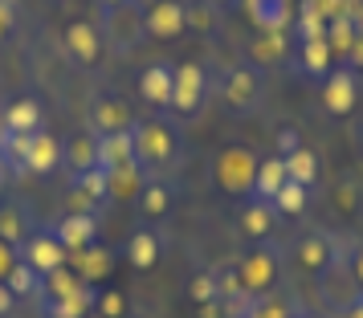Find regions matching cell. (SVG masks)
<instances>
[{
  "label": "cell",
  "mask_w": 363,
  "mask_h": 318,
  "mask_svg": "<svg viewBox=\"0 0 363 318\" xmlns=\"http://www.w3.org/2000/svg\"><path fill=\"white\" fill-rule=\"evenodd\" d=\"M347 69H363V33L355 37V45H351V50H347Z\"/></svg>",
  "instance_id": "f35d334b"
},
{
  "label": "cell",
  "mask_w": 363,
  "mask_h": 318,
  "mask_svg": "<svg viewBox=\"0 0 363 318\" xmlns=\"http://www.w3.org/2000/svg\"><path fill=\"white\" fill-rule=\"evenodd\" d=\"M135 196H139L143 217H164L167 208H172V200H176V192H172V184H167V180H143Z\"/></svg>",
  "instance_id": "cb8c5ba5"
},
{
  "label": "cell",
  "mask_w": 363,
  "mask_h": 318,
  "mask_svg": "<svg viewBox=\"0 0 363 318\" xmlns=\"http://www.w3.org/2000/svg\"><path fill=\"white\" fill-rule=\"evenodd\" d=\"M0 188H4V164H0Z\"/></svg>",
  "instance_id": "bcb514c9"
},
{
  "label": "cell",
  "mask_w": 363,
  "mask_h": 318,
  "mask_svg": "<svg viewBox=\"0 0 363 318\" xmlns=\"http://www.w3.org/2000/svg\"><path fill=\"white\" fill-rule=\"evenodd\" d=\"M45 123H41V106H37L33 98H21L13 102L9 110H4V131H13V135H33L41 131Z\"/></svg>",
  "instance_id": "603a6c76"
},
{
  "label": "cell",
  "mask_w": 363,
  "mask_h": 318,
  "mask_svg": "<svg viewBox=\"0 0 363 318\" xmlns=\"http://www.w3.org/2000/svg\"><path fill=\"white\" fill-rule=\"evenodd\" d=\"M102 37H106V50L115 53H131L147 29H143V4L139 0H127L118 8H106V25H102Z\"/></svg>",
  "instance_id": "5b68a950"
},
{
  "label": "cell",
  "mask_w": 363,
  "mask_h": 318,
  "mask_svg": "<svg viewBox=\"0 0 363 318\" xmlns=\"http://www.w3.org/2000/svg\"><path fill=\"white\" fill-rule=\"evenodd\" d=\"M9 306H13V294H9V285L0 282V318L9 314Z\"/></svg>",
  "instance_id": "b9f144b4"
},
{
  "label": "cell",
  "mask_w": 363,
  "mask_h": 318,
  "mask_svg": "<svg viewBox=\"0 0 363 318\" xmlns=\"http://www.w3.org/2000/svg\"><path fill=\"white\" fill-rule=\"evenodd\" d=\"M274 220H278V212H274V204L265 200H249L245 208H241V237H249L253 245H262V241H269L274 237Z\"/></svg>",
  "instance_id": "d6986e66"
},
{
  "label": "cell",
  "mask_w": 363,
  "mask_h": 318,
  "mask_svg": "<svg viewBox=\"0 0 363 318\" xmlns=\"http://www.w3.org/2000/svg\"><path fill=\"white\" fill-rule=\"evenodd\" d=\"M306 204H311V188L281 184V192L274 196V212H278V217H302V212H306Z\"/></svg>",
  "instance_id": "1f68e13d"
},
{
  "label": "cell",
  "mask_w": 363,
  "mask_h": 318,
  "mask_svg": "<svg viewBox=\"0 0 363 318\" xmlns=\"http://www.w3.org/2000/svg\"><path fill=\"white\" fill-rule=\"evenodd\" d=\"M278 269H281V253L278 245H257V249H249L237 257V273H241V290H245L249 298H257V294H269L274 282H278Z\"/></svg>",
  "instance_id": "277c9868"
},
{
  "label": "cell",
  "mask_w": 363,
  "mask_h": 318,
  "mask_svg": "<svg viewBox=\"0 0 363 318\" xmlns=\"http://www.w3.org/2000/svg\"><path fill=\"white\" fill-rule=\"evenodd\" d=\"M216 94L220 102L237 110V115H253L265 102V74L253 62H237V66L225 69V78L216 82Z\"/></svg>",
  "instance_id": "7a4b0ae2"
},
{
  "label": "cell",
  "mask_w": 363,
  "mask_h": 318,
  "mask_svg": "<svg viewBox=\"0 0 363 318\" xmlns=\"http://www.w3.org/2000/svg\"><path fill=\"white\" fill-rule=\"evenodd\" d=\"M351 21H355V29L363 33V0H359V8H355V17H351Z\"/></svg>",
  "instance_id": "f6af8a7d"
},
{
  "label": "cell",
  "mask_w": 363,
  "mask_h": 318,
  "mask_svg": "<svg viewBox=\"0 0 363 318\" xmlns=\"http://www.w3.org/2000/svg\"><path fill=\"white\" fill-rule=\"evenodd\" d=\"M184 4V29H192V33H216L220 29V13H216L208 0H180Z\"/></svg>",
  "instance_id": "83f0119b"
},
{
  "label": "cell",
  "mask_w": 363,
  "mask_h": 318,
  "mask_svg": "<svg viewBox=\"0 0 363 318\" xmlns=\"http://www.w3.org/2000/svg\"><path fill=\"white\" fill-rule=\"evenodd\" d=\"M143 29L147 37H180L184 33V4L180 0H151L143 8Z\"/></svg>",
  "instance_id": "8fae6325"
},
{
  "label": "cell",
  "mask_w": 363,
  "mask_h": 318,
  "mask_svg": "<svg viewBox=\"0 0 363 318\" xmlns=\"http://www.w3.org/2000/svg\"><path fill=\"white\" fill-rule=\"evenodd\" d=\"M249 50H253V57L262 66H281L290 57V41H286V33H257Z\"/></svg>",
  "instance_id": "f546056e"
},
{
  "label": "cell",
  "mask_w": 363,
  "mask_h": 318,
  "mask_svg": "<svg viewBox=\"0 0 363 318\" xmlns=\"http://www.w3.org/2000/svg\"><path fill=\"white\" fill-rule=\"evenodd\" d=\"M253 168H257V159H253L249 151L229 147L225 155H220L216 176H220V184H225V188H245V192H249V184H253Z\"/></svg>",
  "instance_id": "44dd1931"
},
{
  "label": "cell",
  "mask_w": 363,
  "mask_h": 318,
  "mask_svg": "<svg viewBox=\"0 0 363 318\" xmlns=\"http://www.w3.org/2000/svg\"><path fill=\"white\" fill-rule=\"evenodd\" d=\"M99 310H102V318H123V298L118 294H106L99 302Z\"/></svg>",
  "instance_id": "74e56055"
},
{
  "label": "cell",
  "mask_w": 363,
  "mask_h": 318,
  "mask_svg": "<svg viewBox=\"0 0 363 318\" xmlns=\"http://www.w3.org/2000/svg\"><path fill=\"white\" fill-rule=\"evenodd\" d=\"M66 257H69V249L53 237V229H37V233L17 249V261H25L29 269H37L41 278H50V273H57V269H66Z\"/></svg>",
  "instance_id": "8992f818"
},
{
  "label": "cell",
  "mask_w": 363,
  "mask_h": 318,
  "mask_svg": "<svg viewBox=\"0 0 363 318\" xmlns=\"http://www.w3.org/2000/svg\"><path fill=\"white\" fill-rule=\"evenodd\" d=\"M347 245H351L347 237H335L327 229H311V233H302L294 241V261L306 273H330L335 266H347V257H351Z\"/></svg>",
  "instance_id": "3957f363"
},
{
  "label": "cell",
  "mask_w": 363,
  "mask_h": 318,
  "mask_svg": "<svg viewBox=\"0 0 363 318\" xmlns=\"http://www.w3.org/2000/svg\"><path fill=\"white\" fill-rule=\"evenodd\" d=\"M298 57H302V74L306 78H327L330 74V45H327V37H314V41H302V50H298Z\"/></svg>",
  "instance_id": "484cf974"
},
{
  "label": "cell",
  "mask_w": 363,
  "mask_h": 318,
  "mask_svg": "<svg viewBox=\"0 0 363 318\" xmlns=\"http://www.w3.org/2000/svg\"><path fill=\"white\" fill-rule=\"evenodd\" d=\"M99 168L111 176L118 168H131L135 164V135L131 131H118V135H99Z\"/></svg>",
  "instance_id": "2e32d148"
},
{
  "label": "cell",
  "mask_w": 363,
  "mask_h": 318,
  "mask_svg": "<svg viewBox=\"0 0 363 318\" xmlns=\"http://www.w3.org/2000/svg\"><path fill=\"white\" fill-rule=\"evenodd\" d=\"M33 233H37V225L25 204H0V245L4 249H21Z\"/></svg>",
  "instance_id": "5bb4252c"
},
{
  "label": "cell",
  "mask_w": 363,
  "mask_h": 318,
  "mask_svg": "<svg viewBox=\"0 0 363 318\" xmlns=\"http://www.w3.org/2000/svg\"><path fill=\"white\" fill-rule=\"evenodd\" d=\"M245 8L257 25V33H286V25L294 17L290 0H245Z\"/></svg>",
  "instance_id": "ac0fdd59"
},
{
  "label": "cell",
  "mask_w": 363,
  "mask_h": 318,
  "mask_svg": "<svg viewBox=\"0 0 363 318\" xmlns=\"http://www.w3.org/2000/svg\"><path fill=\"white\" fill-rule=\"evenodd\" d=\"M339 314L343 318H363V290H355V294L339 306Z\"/></svg>",
  "instance_id": "8d00e7d4"
},
{
  "label": "cell",
  "mask_w": 363,
  "mask_h": 318,
  "mask_svg": "<svg viewBox=\"0 0 363 318\" xmlns=\"http://www.w3.org/2000/svg\"><path fill=\"white\" fill-rule=\"evenodd\" d=\"M355 37H359V29H355V21L351 17H339L327 25V45L335 57H347V50L355 45Z\"/></svg>",
  "instance_id": "836d02e7"
},
{
  "label": "cell",
  "mask_w": 363,
  "mask_h": 318,
  "mask_svg": "<svg viewBox=\"0 0 363 318\" xmlns=\"http://www.w3.org/2000/svg\"><path fill=\"white\" fill-rule=\"evenodd\" d=\"M281 159H286V180H290V184L311 188L314 180H318V155H314L306 143L298 151H290V155H281Z\"/></svg>",
  "instance_id": "d4e9b609"
},
{
  "label": "cell",
  "mask_w": 363,
  "mask_h": 318,
  "mask_svg": "<svg viewBox=\"0 0 363 318\" xmlns=\"http://www.w3.org/2000/svg\"><path fill=\"white\" fill-rule=\"evenodd\" d=\"M41 310L50 318H82L86 298H82V290H66V294H45L41 290Z\"/></svg>",
  "instance_id": "f1b7e54d"
},
{
  "label": "cell",
  "mask_w": 363,
  "mask_h": 318,
  "mask_svg": "<svg viewBox=\"0 0 363 318\" xmlns=\"http://www.w3.org/2000/svg\"><path fill=\"white\" fill-rule=\"evenodd\" d=\"M278 147H281V155H290V151L302 147V139H298L294 131H281V135H278Z\"/></svg>",
  "instance_id": "ab89813d"
},
{
  "label": "cell",
  "mask_w": 363,
  "mask_h": 318,
  "mask_svg": "<svg viewBox=\"0 0 363 318\" xmlns=\"http://www.w3.org/2000/svg\"><path fill=\"white\" fill-rule=\"evenodd\" d=\"M208 94V69L200 66V62H184L176 66V94H172V106H176V115H196L200 102Z\"/></svg>",
  "instance_id": "30bf717a"
},
{
  "label": "cell",
  "mask_w": 363,
  "mask_h": 318,
  "mask_svg": "<svg viewBox=\"0 0 363 318\" xmlns=\"http://www.w3.org/2000/svg\"><path fill=\"white\" fill-rule=\"evenodd\" d=\"M62 164H69L74 176H86V171L99 168V143H94V135H82V139L62 143Z\"/></svg>",
  "instance_id": "7402d4cb"
},
{
  "label": "cell",
  "mask_w": 363,
  "mask_h": 318,
  "mask_svg": "<svg viewBox=\"0 0 363 318\" xmlns=\"http://www.w3.org/2000/svg\"><path fill=\"white\" fill-rule=\"evenodd\" d=\"M298 41H314V37H327V17L318 8V0H302L298 8Z\"/></svg>",
  "instance_id": "4dcf8cb0"
},
{
  "label": "cell",
  "mask_w": 363,
  "mask_h": 318,
  "mask_svg": "<svg viewBox=\"0 0 363 318\" xmlns=\"http://www.w3.org/2000/svg\"><path fill=\"white\" fill-rule=\"evenodd\" d=\"M241 318H298V314L290 310V302H286V298L257 294V298H249V306L241 310Z\"/></svg>",
  "instance_id": "d6a6232c"
},
{
  "label": "cell",
  "mask_w": 363,
  "mask_h": 318,
  "mask_svg": "<svg viewBox=\"0 0 363 318\" xmlns=\"http://www.w3.org/2000/svg\"><path fill=\"white\" fill-rule=\"evenodd\" d=\"M135 164L147 180H164L167 171L180 168L184 147H180V131L164 123V118H147V123H135Z\"/></svg>",
  "instance_id": "6da1fadb"
},
{
  "label": "cell",
  "mask_w": 363,
  "mask_h": 318,
  "mask_svg": "<svg viewBox=\"0 0 363 318\" xmlns=\"http://www.w3.org/2000/svg\"><path fill=\"white\" fill-rule=\"evenodd\" d=\"M160 253H164V241H160L155 229H135V233L127 237V245H123V257H127L135 269H151L160 261Z\"/></svg>",
  "instance_id": "ffe728a7"
},
{
  "label": "cell",
  "mask_w": 363,
  "mask_h": 318,
  "mask_svg": "<svg viewBox=\"0 0 363 318\" xmlns=\"http://www.w3.org/2000/svg\"><path fill=\"white\" fill-rule=\"evenodd\" d=\"M94 233H99L94 212H69V217H62L57 225H53V237H57L66 249H78V253L94 245Z\"/></svg>",
  "instance_id": "9a60e30c"
},
{
  "label": "cell",
  "mask_w": 363,
  "mask_h": 318,
  "mask_svg": "<svg viewBox=\"0 0 363 318\" xmlns=\"http://www.w3.org/2000/svg\"><path fill=\"white\" fill-rule=\"evenodd\" d=\"M347 278L355 282V290H363V241L351 249V257H347Z\"/></svg>",
  "instance_id": "d590c367"
},
{
  "label": "cell",
  "mask_w": 363,
  "mask_h": 318,
  "mask_svg": "<svg viewBox=\"0 0 363 318\" xmlns=\"http://www.w3.org/2000/svg\"><path fill=\"white\" fill-rule=\"evenodd\" d=\"M62 168V143L53 139L45 127L41 131L29 135V151H25V171H37V176H45V171Z\"/></svg>",
  "instance_id": "e0dca14e"
},
{
  "label": "cell",
  "mask_w": 363,
  "mask_h": 318,
  "mask_svg": "<svg viewBox=\"0 0 363 318\" xmlns=\"http://www.w3.org/2000/svg\"><path fill=\"white\" fill-rule=\"evenodd\" d=\"M139 94H143V102H151V106H172V94H176V69L164 66V62H155V66H147L143 74H139Z\"/></svg>",
  "instance_id": "4fadbf2b"
},
{
  "label": "cell",
  "mask_w": 363,
  "mask_h": 318,
  "mask_svg": "<svg viewBox=\"0 0 363 318\" xmlns=\"http://www.w3.org/2000/svg\"><path fill=\"white\" fill-rule=\"evenodd\" d=\"M339 200H343L347 212L355 208V184H351V180H343V184H339Z\"/></svg>",
  "instance_id": "60d3db41"
},
{
  "label": "cell",
  "mask_w": 363,
  "mask_h": 318,
  "mask_svg": "<svg viewBox=\"0 0 363 318\" xmlns=\"http://www.w3.org/2000/svg\"><path fill=\"white\" fill-rule=\"evenodd\" d=\"M118 4H127V0H99V8L106 13V8H118Z\"/></svg>",
  "instance_id": "ee69618b"
},
{
  "label": "cell",
  "mask_w": 363,
  "mask_h": 318,
  "mask_svg": "<svg viewBox=\"0 0 363 318\" xmlns=\"http://www.w3.org/2000/svg\"><path fill=\"white\" fill-rule=\"evenodd\" d=\"M281 184H290V180H286V159H281V155L257 159V168H253V184H249V200L274 204V196L281 192Z\"/></svg>",
  "instance_id": "7c38bea8"
},
{
  "label": "cell",
  "mask_w": 363,
  "mask_h": 318,
  "mask_svg": "<svg viewBox=\"0 0 363 318\" xmlns=\"http://www.w3.org/2000/svg\"><path fill=\"white\" fill-rule=\"evenodd\" d=\"M355 102H359V78H355V69H330L327 78H323V106H327V115L335 118H347L355 110Z\"/></svg>",
  "instance_id": "9c48e42d"
},
{
  "label": "cell",
  "mask_w": 363,
  "mask_h": 318,
  "mask_svg": "<svg viewBox=\"0 0 363 318\" xmlns=\"http://www.w3.org/2000/svg\"><path fill=\"white\" fill-rule=\"evenodd\" d=\"M66 53L82 69L102 66V57H106V37H102V25H94V21H69V25H66Z\"/></svg>",
  "instance_id": "ba28073f"
},
{
  "label": "cell",
  "mask_w": 363,
  "mask_h": 318,
  "mask_svg": "<svg viewBox=\"0 0 363 318\" xmlns=\"http://www.w3.org/2000/svg\"><path fill=\"white\" fill-rule=\"evenodd\" d=\"M208 4H213L216 13H229L233 4H241V0H208Z\"/></svg>",
  "instance_id": "7bdbcfd3"
},
{
  "label": "cell",
  "mask_w": 363,
  "mask_h": 318,
  "mask_svg": "<svg viewBox=\"0 0 363 318\" xmlns=\"http://www.w3.org/2000/svg\"><path fill=\"white\" fill-rule=\"evenodd\" d=\"M0 282L9 285V294H13V298H33V294H41V282H45V278H41L37 269H29L25 261H13V266L4 269V278H0Z\"/></svg>",
  "instance_id": "4316f807"
},
{
  "label": "cell",
  "mask_w": 363,
  "mask_h": 318,
  "mask_svg": "<svg viewBox=\"0 0 363 318\" xmlns=\"http://www.w3.org/2000/svg\"><path fill=\"white\" fill-rule=\"evenodd\" d=\"M188 298L196 302V306H208V302L220 298V294H216V278H213V269H208V273H196V278L188 282Z\"/></svg>",
  "instance_id": "e575fe53"
},
{
  "label": "cell",
  "mask_w": 363,
  "mask_h": 318,
  "mask_svg": "<svg viewBox=\"0 0 363 318\" xmlns=\"http://www.w3.org/2000/svg\"><path fill=\"white\" fill-rule=\"evenodd\" d=\"M86 123H90V135H118V131H131L139 118L131 115V106L118 98V94H94L90 106H86Z\"/></svg>",
  "instance_id": "52a82bcc"
}]
</instances>
